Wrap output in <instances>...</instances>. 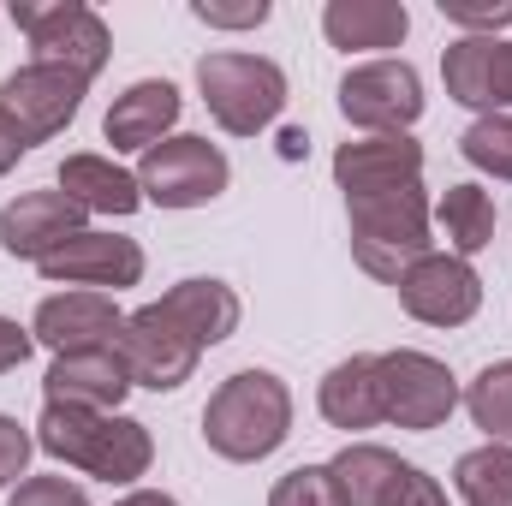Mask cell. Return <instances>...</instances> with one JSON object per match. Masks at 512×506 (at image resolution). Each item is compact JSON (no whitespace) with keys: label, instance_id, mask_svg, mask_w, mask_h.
<instances>
[{"label":"cell","instance_id":"obj_2","mask_svg":"<svg viewBox=\"0 0 512 506\" xmlns=\"http://www.w3.org/2000/svg\"><path fill=\"white\" fill-rule=\"evenodd\" d=\"M286 435H292V393L268 370L227 376L203 405V441H209V453H221L233 465L268 459Z\"/></svg>","mask_w":512,"mask_h":506},{"label":"cell","instance_id":"obj_32","mask_svg":"<svg viewBox=\"0 0 512 506\" xmlns=\"http://www.w3.org/2000/svg\"><path fill=\"white\" fill-rule=\"evenodd\" d=\"M30 447H36V441L18 429V417H0V489L24 477V465H30Z\"/></svg>","mask_w":512,"mask_h":506},{"label":"cell","instance_id":"obj_17","mask_svg":"<svg viewBox=\"0 0 512 506\" xmlns=\"http://www.w3.org/2000/svg\"><path fill=\"white\" fill-rule=\"evenodd\" d=\"M42 393H48V405H66V411H120V399L131 393V370L114 346L66 352L48 364Z\"/></svg>","mask_w":512,"mask_h":506},{"label":"cell","instance_id":"obj_30","mask_svg":"<svg viewBox=\"0 0 512 506\" xmlns=\"http://www.w3.org/2000/svg\"><path fill=\"white\" fill-rule=\"evenodd\" d=\"M376 506H447V489H441L429 471L399 465V471H393V483H387V495Z\"/></svg>","mask_w":512,"mask_h":506},{"label":"cell","instance_id":"obj_21","mask_svg":"<svg viewBox=\"0 0 512 506\" xmlns=\"http://www.w3.org/2000/svg\"><path fill=\"white\" fill-rule=\"evenodd\" d=\"M60 191H66L84 215H131V209L143 203L137 173L114 167L108 155H66V167H60Z\"/></svg>","mask_w":512,"mask_h":506},{"label":"cell","instance_id":"obj_13","mask_svg":"<svg viewBox=\"0 0 512 506\" xmlns=\"http://www.w3.org/2000/svg\"><path fill=\"white\" fill-rule=\"evenodd\" d=\"M447 96L477 108V114H507L512 108V42L501 36H459L441 54Z\"/></svg>","mask_w":512,"mask_h":506},{"label":"cell","instance_id":"obj_6","mask_svg":"<svg viewBox=\"0 0 512 506\" xmlns=\"http://www.w3.org/2000/svg\"><path fill=\"white\" fill-rule=\"evenodd\" d=\"M227 179H233V167L209 137H167V143L143 149V161H137V191H143V203H161V209H203L227 191Z\"/></svg>","mask_w":512,"mask_h":506},{"label":"cell","instance_id":"obj_31","mask_svg":"<svg viewBox=\"0 0 512 506\" xmlns=\"http://www.w3.org/2000/svg\"><path fill=\"white\" fill-rule=\"evenodd\" d=\"M6 506H90V495L66 477H24Z\"/></svg>","mask_w":512,"mask_h":506},{"label":"cell","instance_id":"obj_14","mask_svg":"<svg viewBox=\"0 0 512 506\" xmlns=\"http://www.w3.org/2000/svg\"><path fill=\"white\" fill-rule=\"evenodd\" d=\"M36 268L54 286H90V292L114 286V292H126V286L143 280V251H137V239H114V233L84 227L78 239H66L60 251L48 256V262H36Z\"/></svg>","mask_w":512,"mask_h":506},{"label":"cell","instance_id":"obj_28","mask_svg":"<svg viewBox=\"0 0 512 506\" xmlns=\"http://www.w3.org/2000/svg\"><path fill=\"white\" fill-rule=\"evenodd\" d=\"M268 506H346V495H340V483H334L328 465H298V471H286L274 483Z\"/></svg>","mask_w":512,"mask_h":506},{"label":"cell","instance_id":"obj_18","mask_svg":"<svg viewBox=\"0 0 512 506\" xmlns=\"http://www.w3.org/2000/svg\"><path fill=\"white\" fill-rule=\"evenodd\" d=\"M155 310H161L185 340H197V346H221V340H233V328H239V292H233L227 280H209V274L179 280L167 298H155Z\"/></svg>","mask_w":512,"mask_h":506},{"label":"cell","instance_id":"obj_8","mask_svg":"<svg viewBox=\"0 0 512 506\" xmlns=\"http://www.w3.org/2000/svg\"><path fill=\"white\" fill-rule=\"evenodd\" d=\"M114 352L126 358L131 387H149V393H173V387H185V381L197 376V358H203V346H197V340H185V334L155 310V304L131 310L126 322H120Z\"/></svg>","mask_w":512,"mask_h":506},{"label":"cell","instance_id":"obj_20","mask_svg":"<svg viewBox=\"0 0 512 506\" xmlns=\"http://www.w3.org/2000/svg\"><path fill=\"white\" fill-rule=\"evenodd\" d=\"M322 30L334 48H399L411 30V12L399 0H328L322 6Z\"/></svg>","mask_w":512,"mask_h":506},{"label":"cell","instance_id":"obj_12","mask_svg":"<svg viewBox=\"0 0 512 506\" xmlns=\"http://www.w3.org/2000/svg\"><path fill=\"white\" fill-rule=\"evenodd\" d=\"M120 322L126 316H120V304L108 292H54V298L36 304L30 334H36V346H48L54 358H66V352L114 346L120 340Z\"/></svg>","mask_w":512,"mask_h":506},{"label":"cell","instance_id":"obj_7","mask_svg":"<svg viewBox=\"0 0 512 506\" xmlns=\"http://www.w3.org/2000/svg\"><path fill=\"white\" fill-rule=\"evenodd\" d=\"M376 381H382V417L399 423V429H417V435L441 429L453 417V405H459L453 370L441 358H429V352H411V346L382 352L376 358Z\"/></svg>","mask_w":512,"mask_h":506},{"label":"cell","instance_id":"obj_9","mask_svg":"<svg viewBox=\"0 0 512 506\" xmlns=\"http://www.w3.org/2000/svg\"><path fill=\"white\" fill-rule=\"evenodd\" d=\"M399 304H405V316L411 322H423V328H465L477 310H483V280H477V268L465 262V256H423L417 268H405L399 274Z\"/></svg>","mask_w":512,"mask_h":506},{"label":"cell","instance_id":"obj_16","mask_svg":"<svg viewBox=\"0 0 512 506\" xmlns=\"http://www.w3.org/2000/svg\"><path fill=\"white\" fill-rule=\"evenodd\" d=\"M423 173V143L405 131H382V137H358L334 149V185L346 197H376L393 185H417Z\"/></svg>","mask_w":512,"mask_h":506},{"label":"cell","instance_id":"obj_5","mask_svg":"<svg viewBox=\"0 0 512 506\" xmlns=\"http://www.w3.org/2000/svg\"><path fill=\"white\" fill-rule=\"evenodd\" d=\"M12 24L30 36V48H36L42 66H66V72H78L84 84H90V78L108 66V54H114L108 18L90 12V6H78V0H48V6L18 0V6H12Z\"/></svg>","mask_w":512,"mask_h":506},{"label":"cell","instance_id":"obj_33","mask_svg":"<svg viewBox=\"0 0 512 506\" xmlns=\"http://www.w3.org/2000/svg\"><path fill=\"white\" fill-rule=\"evenodd\" d=\"M191 12L203 24H221V30H256L268 18V0H251V6H209V0H191Z\"/></svg>","mask_w":512,"mask_h":506},{"label":"cell","instance_id":"obj_10","mask_svg":"<svg viewBox=\"0 0 512 506\" xmlns=\"http://www.w3.org/2000/svg\"><path fill=\"white\" fill-rule=\"evenodd\" d=\"M340 114L352 126H364L370 137L382 131H405L423 114V78L405 66V60H370V66H352L340 78Z\"/></svg>","mask_w":512,"mask_h":506},{"label":"cell","instance_id":"obj_1","mask_svg":"<svg viewBox=\"0 0 512 506\" xmlns=\"http://www.w3.org/2000/svg\"><path fill=\"white\" fill-rule=\"evenodd\" d=\"M36 447L84 477H102V483H137L149 465H155V441L137 417L120 411H66V405H48L42 423H36Z\"/></svg>","mask_w":512,"mask_h":506},{"label":"cell","instance_id":"obj_36","mask_svg":"<svg viewBox=\"0 0 512 506\" xmlns=\"http://www.w3.org/2000/svg\"><path fill=\"white\" fill-rule=\"evenodd\" d=\"M114 506H179L173 495H161V489H131V495H120Z\"/></svg>","mask_w":512,"mask_h":506},{"label":"cell","instance_id":"obj_19","mask_svg":"<svg viewBox=\"0 0 512 506\" xmlns=\"http://www.w3.org/2000/svg\"><path fill=\"white\" fill-rule=\"evenodd\" d=\"M173 120H179V90L167 78H143L108 108L102 131L114 149H155V143H167Z\"/></svg>","mask_w":512,"mask_h":506},{"label":"cell","instance_id":"obj_24","mask_svg":"<svg viewBox=\"0 0 512 506\" xmlns=\"http://www.w3.org/2000/svg\"><path fill=\"white\" fill-rule=\"evenodd\" d=\"M405 459L399 453H387V447H376V441H352V447H340L334 453V483H340V495H346V506H376L387 495V483H393V471H399Z\"/></svg>","mask_w":512,"mask_h":506},{"label":"cell","instance_id":"obj_22","mask_svg":"<svg viewBox=\"0 0 512 506\" xmlns=\"http://www.w3.org/2000/svg\"><path fill=\"white\" fill-rule=\"evenodd\" d=\"M322 417L334 429H376L382 417V381H376V358H346L322 376V393H316Z\"/></svg>","mask_w":512,"mask_h":506},{"label":"cell","instance_id":"obj_34","mask_svg":"<svg viewBox=\"0 0 512 506\" xmlns=\"http://www.w3.org/2000/svg\"><path fill=\"white\" fill-rule=\"evenodd\" d=\"M30 352H36V334H30V328H18L12 316H0V376H6V370H18Z\"/></svg>","mask_w":512,"mask_h":506},{"label":"cell","instance_id":"obj_26","mask_svg":"<svg viewBox=\"0 0 512 506\" xmlns=\"http://www.w3.org/2000/svg\"><path fill=\"white\" fill-rule=\"evenodd\" d=\"M465 411H471V423H477L489 441L512 447V358L507 364H489L483 376L465 387Z\"/></svg>","mask_w":512,"mask_h":506},{"label":"cell","instance_id":"obj_27","mask_svg":"<svg viewBox=\"0 0 512 506\" xmlns=\"http://www.w3.org/2000/svg\"><path fill=\"white\" fill-rule=\"evenodd\" d=\"M465 161L477 173H495V179H512V114H483L477 126L459 137Z\"/></svg>","mask_w":512,"mask_h":506},{"label":"cell","instance_id":"obj_11","mask_svg":"<svg viewBox=\"0 0 512 506\" xmlns=\"http://www.w3.org/2000/svg\"><path fill=\"white\" fill-rule=\"evenodd\" d=\"M84 90H90V84H84L78 72L30 60V66H18V72L0 84V108L12 114V126L24 131L30 143H48L54 131H66L72 120H78Z\"/></svg>","mask_w":512,"mask_h":506},{"label":"cell","instance_id":"obj_4","mask_svg":"<svg viewBox=\"0 0 512 506\" xmlns=\"http://www.w3.org/2000/svg\"><path fill=\"white\" fill-rule=\"evenodd\" d=\"M197 90H203V108L215 114V126L233 137L268 131L286 108V72L262 54H203Z\"/></svg>","mask_w":512,"mask_h":506},{"label":"cell","instance_id":"obj_29","mask_svg":"<svg viewBox=\"0 0 512 506\" xmlns=\"http://www.w3.org/2000/svg\"><path fill=\"white\" fill-rule=\"evenodd\" d=\"M435 6L453 24H471V36H495L512 24V0H435Z\"/></svg>","mask_w":512,"mask_h":506},{"label":"cell","instance_id":"obj_23","mask_svg":"<svg viewBox=\"0 0 512 506\" xmlns=\"http://www.w3.org/2000/svg\"><path fill=\"white\" fill-rule=\"evenodd\" d=\"M441 227H447V245L453 256H471L489 251L495 245V197L483 191V185H447V197H441Z\"/></svg>","mask_w":512,"mask_h":506},{"label":"cell","instance_id":"obj_25","mask_svg":"<svg viewBox=\"0 0 512 506\" xmlns=\"http://www.w3.org/2000/svg\"><path fill=\"white\" fill-rule=\"evenodd\" d=\"M453 483H459V495L471 506H512V447L483 441V447L459 453Z\"/></svg>","mask_w":512,"mask_h":506},{"label":"cell","instance_id":"obj_15","mask_svg":"<svg viewBox=\"0 0 512 506\" xmlns=\"http://www.w3.org/2000/svg\"><path fill=\"white\" fill-rule=\"evenodd\" d=\"M78 233H84V209L66 191H24L18 203L0 209V251L24 262H48Z\"/></svg>","mask_w":512,"mask_h":506},{"label":"cell","instance_id":"obj_3","mask_svg":"<svg viewBox=\"0 0 512 506\" xmlns=\"http://www.w3.org/2000/svg\"><path fill=\"white\" fill-rule=\"evenodd\" d=\"M346 221H352L358 268L387 280V286H399V274L429 256V197H423V185H393V191H376V197H346Z\"/></svg>","mask_w":512,"mask_h":506},{"label":"cell","instance_id":"obj_35","mask_svg":"<svg viewBox=\"0 0 512 506\" xmlns=\"http://www.w3.org/2000/svg\"><path fill=\"white\" fill-rule=\"evenodd\" d=\"M24 149H30V137L12 126V114L0 108V179H6L12 167H18V155H24Z\"/></svg>","mask_w":512,"mask_h":506}]
</instances>
